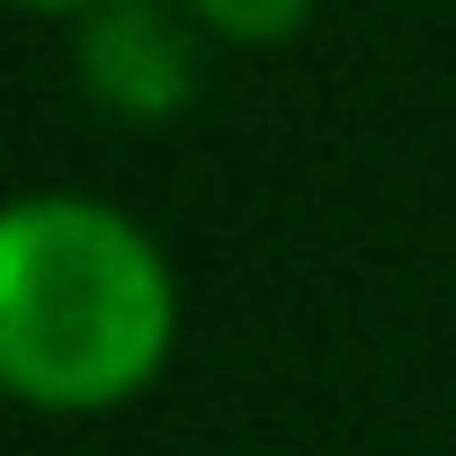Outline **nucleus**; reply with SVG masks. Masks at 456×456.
<instances>
[{"label":"nucleus","instance_id":"obj_1","mask_svg":"<svg viewBox=\"0 0 456 456\" xmlns=\"http://www.w3.org/2000/svg\"><path fill=\"white\" fill-rule=\"evenodd\" d=\"M179 349V269L143 215L90 188H28L0 215V385L45 420H108Z\"/></svg>","mask_w":456,"mask_h":456},{"label":"nucleus","instance_id":"obj_3","mask_svg":"<svg viewBox=\"0 0 456 456\" xmlns=\"http://www.w3.org/2000/svg\"><path fill=\"white\" fill-rule=\"evenodd\" d=\"M179 10L215 37V45H242V54H278L314 28L322 0H179Z\"/></svg>","mask_w":456,"mask_h":456},{"label":"nucleus","instance_id":"obj_2","mask_svg":"<svg viewBox=\"0 0 456 456\" xmlns=\"http://www.w3.org/2000/svg\"><path fill=\"white\" fill-rule=\"evenodd\" d=\"M206 28L179 10V0H99V10L72 19V72L90 90L99 117L117 126H170L197 108L206 81Z\"/></svg>","mask_w":456,"mask_h":456},{"label":"nucleus","instance_id":"obj_4","mask_svg":"<svg viewBox=\"0 0 456 456\" xmlns=\"http://www.w3.org/2000/svg\"><path fill=\"white\" fill-rule=\"evenodd\" d=\"M19 10H37V19H81V10H99V0H19Z\"/></svg>","mask_w":456,"mask_h":456}]
</instances>
